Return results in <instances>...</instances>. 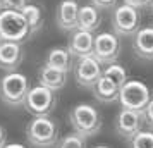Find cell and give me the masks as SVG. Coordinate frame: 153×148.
Here are the masks:
<instances>
[{"instance_id": "cell-1", "label": "cell", "mask_w": 153, "mask_h": 148, "mask_svg": "<svg viewBox=\"0 0 153 148\" xmlns=\"http://www.w3.org/2000/svg\"><path fill=\"white\" fill-rule=\"evenodd\" d=\"M69 122L74 133L86 138L97 136L102 129V115L97 109L90 103H77L69 110Z\"/></svg>"}, {"instance_id": "cell-2", "label": "cell", "mask_w": 153, "mask_h": 148, "mask_svg": "<svg viewBox=\"0 0 153 148\" xmlns=\"http://www.w3.org/2000/svg\"><path fill=\"white\" fill-rule=\"evenodd\" d=\"M29 90H31V86H29L28 76H24L19 71L7 72L0 79V100L12 109L24 107Z\"/></svg>"}, {"instance_id": "cell-3", "label": "cell", "mask_w": 153, "mask_h": 148, "mask_svg": "<svg viewBox=\"0 0 153 148\" xmlns=\"http://www.w3.org/2000/svg\"><path fill=\"white\" fill-rule=\"evenodd\" d=\"M28 141L36 148H52L59 141V126L52 117H35L26 127Z\"/></svg>"}, {"instance_id": "cell-4", "label": "cell", "mask_w": 153, "mask_h": 148, "mask_svg": "<svg viewBox=\"0 0 153 148\" xmlns=\"http://www.w3.org/2000/svg\"><path fill=\"white\" fill-rule=\"evenodd\" d=\"M152 90L139 79H129L122 88L119 95V102L122 109L132 110V112H145L148 103L152 102Z\"/></svg>"}, {"instance_id": "cell-5", "label": "cell", "mask_w": 153, "mask_h": 148, "mask_svg": "<svg viewBox=\"0 0 153 148\" xmlns=\"http://www.w3.org/2000/svg\"><path fill=\"white\" fill-rule=\"evenodd\" d=\"M29 36H31L29 26L21 12H14V10L0 12V42L22 43Z\"/></svg>"}, {"instance_id": "cell-6", "label": "cell", "mask_w": 153, "mask_h": 148, "mask_svg": "<svg viewBox=\"0 0 153 148\" xmlns=\"http://www.w3.org/2000/svg\"><path fill=\"white\" fill-rule=\"evenodd\" d=\"M57 105V95L48 88L42 85H36L29 90L26 102H24V109L28 110L31 115L35 117H50Z\"/></svg>"}, {"instance_id": "cell-7", "label": "cell", "mask_w": 153, "mask_h": 148, "mask_svg": "<svg viewBox=\"0 0 153 148\" xmlns=\"http://www.w3.org/2000/svg\"><path fill=\"white\" fill-rule=\"evenodd\" d=\"M112 29L117 36H134L139 29L138 9L127 4H120L112 12Z\"/></svg>"}, {"instance_id": "cell-8", "label": "cell", "mask_w": 153, "mask_h": 148, "mask_svg": "<svg viewBox=\"0 0 153 148\" xmlns=\"http://www.w3.org/2000/svg\"><path fill=\"white\" fill-rule=\"evenodd\" d=\"M120 40L115 33H98L95 36V48H93V57L97 59L102 65H112L117 64V59L120 55Z\"/></svg>"}, {"instance_id": "cell-9", "label": "cell", "mask_w": 153, "mask_h": 148, "mask_svg": "<svg viewBox=\"0 0 153 148\" xmlns=\"http://www.w3.org/2000/svg\"><path fill=\"white\" fill-rule=\"evenodd\" d=\"M74 78L81 88H95L100 78L103 76V65L95 57H84L79 59L74 65Z\"/></svg>"}, {"instance_id": "cell-10", "label": "cell", "mask_w": 153, "mask_h": 148, "mask_svg": "<svg viewBox=\"0 0 153 148\" xmlns=\"http://www.w3.org/2000/svg\"><path fill=\"white\" fill-rule=\"evenodd\" d=\"M143 124H145V115L141 112L120 109L115 119V131L126 140H132L138 133L143 131Z\"/></svg>"}, {"instance_id": "cell-11", "label": "cell", "mask_w": 153, "mask_h": 148, "mask_svg": "<svg viewBox=\"0 0 153 148\" xmlns=\"http://www.w3.org/2000/svg\"><path fill=\"white\" fill-rule=\"evenodd\" d=\"M24 60L21 43L0 42V69L7 72H16Z\"/></svg>"}, {"instance_id": "cell-12", "label": "cell", "mask_w": 153, "mask_h": 148, "mask_svg": "<svg viewBox=\"0 0 153 148\" xmlns=\"http://www.w3.org/2000/svg\"><path fill=\"white\" fill-rule=\"evenodd\" d=\"M93 48H95V36H93V33L81 31V29H76L72 33L69 45H67V50L71 52V55L76 57L77 60L84 59V57H91L93 55Z\"/></svg>"}, {"instance_id": "cell-13", "label": "cell", "mask_w": 153, "mask_h": 148, "mask_svg": "<svg viewBox=\"0 0 153 148\" xmlns=\"http://www.w3.org/2000/svg\"><path fill=\"white\" fill-rule=\"evenodd\" d=\"M77 17H79V4L76 0H62L57 7V24L59 28L71 33L77 29Z\"/></svg>"}, {"instance_id": "cell-14", "label": "cell", "mask_w": 153, "mask_h": 148, "mask_svg": "<svg viewBox=\"0 0 153 148\" xmlns=\"http://www.w3.org/2000/svg\"><path fill=\"white\" fill-rule=\"evenodd\" d=\"M132 50L143 60H153V26L141 28L132 36Z\"/></svg>"}, {"instance_id": "cell-15", "label": "cell", "mask_w": 153, "mask_h": 148, "mask_svg": "<svg viewBox=\"0 0 153 148\" xmlns=\"http://www.w3.org/2000/svg\"><path fill=\"white\" fill-rule=\"evenodd\" d=\"M65 83H67V72L57 71L48 65H43L38 72V85L45 86L52 91H60Z\"/></svg>"}, {"instance_id": "cell-16", "label": "cell", "mask_w": 153, "mask_h": 148, "mask_svg": "<svg viewBox=\"0 0 153 148\" xmlns=\"http://www.w3.org/2000/svg\"><path fill=\"white\" fill-rule=\"evenodd\" d=\"M45 65L53 67L57 71H62V72H69L74 69L72 65V55L67 50V47H55L47 54L45 59Z\"/></svg>"}, {"instance_id": "cell-17", "label": "cell", "mask_w": 153, "mask_h": 148, "mask_svg": "<svg viewBox=\"0 0 153 148\" xmlns=\"http://www.w3.org/2000/svg\"><path fill=\"white\" fill-rule=\"evenodd\" d=\"M93 95L95 98L103 102V103H114L119 100L120 95V88H119L112 79H108L107 76H102L100 81L97 83V86L93 88Z\"/></svg>"}, {"instance_id": "cell-18", "label": "cell", "mask_w": 153, "mask_h": 148, "mask_svg": "<svg viewBox=\"0 0 153 148\" xmlns=\"http://www.w3.org/2000/svg\"><path fill=\"white\" fill-rule=\"evenodd\" d=\"M100 21H102V17H100V12H98V9L95 5H83V7H79L77 29L93 33V31L98 29Z\"/></svg>"}, {"instance_id": "cell-19", "label": "cell", "mask_w": 153, "mask_h": 148, "mask_svg": "<svg viewBox=\"0 0 153 148\" xmlns=\"http://www.w3.org/2000/svg\"><path fill=\"white\" fill-rule=\"evenodd\" d=\"M21 14L24 16V19L28 22L29 33H31V35H36V33L42 29V24H43V16H42L40 7L35 5V4H28V5L21 10Z\"/></svg>"}, {"instance_id": "cell-20", "label": "cell", "mask_w": 153, "mask_h": 148, "mask_svg": "<svg viewBox=\"0 0 153 148\" xmlns=\"http://www.w3.org/2000/svg\"><path fill=\"white\" fill-rule=\"evenodd\" d=\"M103 76H107L108 79H112L119 88H122V86L129 81V78H127V71H126L122 65H119V64H112V65H108V67H105Z\"/></svg>"}, {"instance_id": "cell-21", "label": "cell", "mask_w": 153, "mask_h": 148, "mask_svg": "<svg viewBox=\"0 0 153 148\" xmlns=\"http://www.w3.org/2000/svg\"><path fill=\"white\" fill-rule=\"evenodd\" d=\"M55 148H86V140L76 133H71L59 138Z\"/></svg>"}, {"instance_id": "cell-22", "label": "cell", "mask_w": 153, "mask_h": 148, "mask_svg": "<svg viewBox=\"0 0 153 148\" xmlns=\"http://www.w3.org/2000/svg\"><path fill=\"white\" fill-rule=\"evenodd\" d=\"M129 148H153V131H141L132 140H129Z\"/></svg>"}, {"instance_id": "cell-23", "label": "cell", "mask_w": 153, "mask_h": 148, "mask_svg": "<svg viewBox=\"0 0 153 148\" xmlns=\"http://www.w3.org/2000/svg\"><path fill=\"white\" fill-rule=\"evenodd\" d=\"M26 5H28V0H0V9H2V10L21 12Z\"/></svg>"}, {"instance_id": "cell-24", "label": "cell", "mask_w": 153, "mask_h": 148, "mask_svg": "<svg viewBox=\"0 0 153 148\" xmlns=\"http://www.w3.org/2000/svg\"><path fill=\"white\" fill-rule=\"evenodd\" d=\"M117 0H91V5H95L97 9H105V10H108V9H115L117 5Z\"/></svg>"}, {"instance_id": "cell-25", "label": "cell", "mask_w": 153, "mask_h": 148, "mask_svg": "<svg viewBox=\"0 0 153 148\" xmlns=\"http://www.w3.org/2000/svg\"><path fill=\"white\" fill-rule=\"evenodd\" d=\"M143 115H145V124H148L150 129L153 131V98L148 103V107H146V110L143 112Z\"/></svg>"}, {"instance_id": "cell-26", "label": "cell", "mask_w": 153, "mask_h": 148, "mask_svg": "<svg viewBox=\"0 0 153 148\" xmlns=\"http://www.w3.org/2000/svg\"><path fill=\"white\" fill-rule=\"evenodd\" d=\"M150 2H152V0H124V4H127V5H131V7H134V9L146 7V5H150Z\"/></svg>"}, {"instance_id": "cell-27", "label": "cell", "mask_w": 153, "mask_h": 148, "mask_svg": "<svg viewBox=\"0 0 153 148\" xmlns=\"http://www.w3.org/2000/svg\"><path fill=\"white\" fill-rule=\"evenodd\" d=\"M5 145H7V131L4 126H0V148H5Z\"/></svg>"}, {"instance_id": "cell-28", "label": "cell", "mask_w": 153, "mask_h": 148, "mask_svg": "<svg viewBox=\"0 0 153 148\" xmlns=\"http://www.w3.org/2000/svg\"><path fill=\"white\" fill-rule=\"evenodd\" d=\"M5 148H26L24 145H21V143H7L5 145Z\"/></svg>"}, {"instance_id": "cell-29", "label": "cell", "mask_w": 153, "mask_h": 148, "mask_svg": "<svg viewBox=\"0 0 153 148\" xmlns=\"http://www.w3.org/2000/svg\"><path fill=\"white\" fill-rule=\"evenodd\" d=\"M150 10H152V12H153V0H152V2H150Z\"/></svg>"}, {"instance_id": "cell-30", "label": "cell", "mask_w": 153, "mask_h": 148, "mask_svg": "<svg viewBox=\"0 0 153 148\" xmlns=\"http://www.w3.org/2000/svg\"><path fill=\"white\" fill-rule=\"evenodd\" d=\"M95 148H108V147H103V145H98V147H95Z\"/></svg>"}, {"instance_id": "cell-31", "label": "cell", "mask_w": 153, "mask_h": 148, "mask_svg": "<svg viewBox=\"0 0 153 148\" xmlns=\"http://www.w3.org/2000/svg\"><path fill=\"white\" fill-rule=\"evenodd\" d=\"M0 12H2V9H0Z\"/></svg>"}, {"instance_id": "cell-32", "label": "cell", "mask_w": 153, "mask_h": 148, "mask_svg": "<svg viewBox=\"0 0 153 148\" xmlns=\"http://www.w3.org/2000/svg\"><path fill=\"white\" fill-rule=\"evenodd\" d=\"M152 26H153V24H152Z\"/></svg>"}]
</instances>
